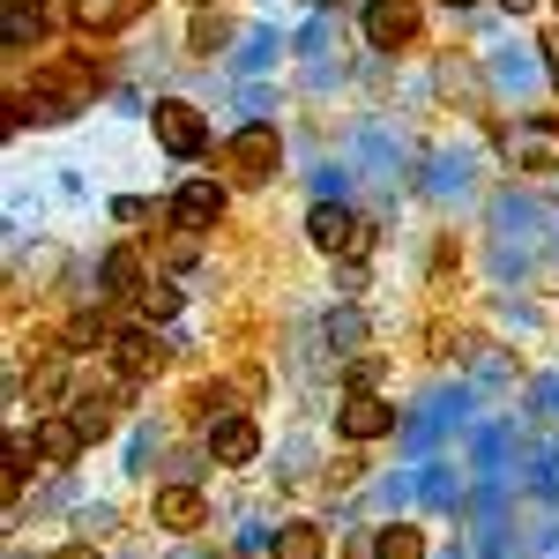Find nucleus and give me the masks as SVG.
<instances>
[{
    "instance_id": "f257e3e1",
    "label": "nucleus",
    "mask_w": 559,
    "mask_h": 559,
    "mask_svg": "<svg viewBox=\"0 0 559 559\" xmlns=\"http://www.w3.org/2000/svg\"><path fill=\"white\" fill-rule=\"evenodd\" d=\"M97 90H105V68H97L90 52H52V60L38 68V120H68V112H83Z\"/></svg>"
},
{
    "instance_id": "f03ea898",
    "label": "nucleus",
    "mask_w": 559,
    "mask_h": 559,
    "mask_svg": "<svg viewBox=\"0 0 559 559\" xmlns=\"http://www.w3.org/2000/svg\"><path fill=\"white\" fill-rule=\"evenodd\" d=\"M224 173L247 179V187L276 179V173H284V128H269V120H247V128L224 142Z\"/></svg>"
},
{
    "instance_id": "7ed1b4c3",
    "label": "nucleus",
    "mask_w": 559,
    "mask_h": 559,
    "mask_svg": "<svg viewBox=\"0 0 559 559\" xmlns=\"http://www.w3.org/2000/svg\"><path fill=\"white\" fill-rule=\"evenodd\" d=\"M306 239H313L321 254H350V261L373 247V231H366L344 202H313V210H306Z\"/></svg>"
},
{
    "instance_id": "20e7f679",
    "label": "nucleus",
    "mask_w": 559,
    "mask_h": 559,
    "mask_svg": "<svg viewBox=\"0 0 559 559\" xmlns=\"http://www.w3.org/2000/svg\"><path fill=\"white\" fill-rule=\"evenodd\" d=\"M150 128H157V142H165L173 157H202V150H210V128H202V112H194L187 97H157V105H150Z\"/></svg>"
},
{
    "instance_id": "39448f33",
    "label": "nucleus",
    "mask_w": 559,
    "mask_h": 559,
    "mask_svg": "<svg viewBox=\"0 0 559 559\" xmlns=\"http://www.w3.org/2000/svg\"><path fill=\"white\" fill-rule=\"evenodd\" d=\"M366 45L373 52H411L418 45V8L411 0H373L366 8Z\"/></svg>"
},
{
    "instance_id": "423d86ee",
    "label": "nucleus",
    "mask_w": 559,
    "mask_h": 559,
    "mask_svg": "<svg viewBox=\"0 0 559 559\" xmlns=\"http://www.w3.org/2000/svg\"><path fill=\"white\" fill-rule=\"evenodd\" d=\"M388 426H395V403H381L373 388H350L344 411H336V432H344V440H381Z\"/></svg>"
},
{
    "instance_id": "0eeeda50",
    "label": "nucleus",
    "mask_w": 559,
    "mask_h": 559,
    "mask_svg": "<svg viewBox=\"0 0 559 559\" xmlns=\"http://www.w3.org/2000/svg\"><path fill=\"white\" fill-rule=\"evenodd\" d=\"M150 515H157V530H165V537H194V530L210 522V500H202L194 485H165Z\"/></svg>"
},
{
    "instance_id": "6e6552de",
    "label": "nucleus",
    "mask_w": 559,
    "mask_h": 559,
    "mask_svg": "<svg viewBox=\"0 0 559 559\" xmlns=\"http://www.w3.org/2000/svg\"><path fill=\"white\" fill-rule=\"evenodd\" d=\"M83 448L90 440H83V426H75V411H45V426H38V463L45 471H68Z\"/></svg>"
},
{
    "instance_id": "1a4fd4ad",
    "label": "nucleus",
    "mask_w": 559,
    "mask_h": 559,
    "mask_svg": "<svg viewBox=\"0 0 559 559\" xmlns=\"http://www.w3.org/2000/svg\"><path fill=\"white\" fill-rule=\"evenodd\" d=\"M254 448H261V432H254V418H247V411H224V418L210 426V455L224 463V471L254 463Z\"/></svg>"
},
{
    "instance_id": "9d476101",
    "label": "nucleus",
    "mask_w": 559,
    "mask_h": 559,
    "mask_svg": "<svg viewBox=\"0 0 559 559\" xmlns=\"http://www.w3.org/2000/svg\"><path fill=\"white\" fill-rule=\"evenodd\" d=\"M216 216H224V179H187L173 194V224H187V231H210Z\"/></svg>"
},
{
    "instance_id": "9b49d317",
    "label": "nucleus",
    "mask_w": 559,
    "mask_h": 559,
    "mask_svg": "<svg viewBox=\"0 0 559 559\" xmlns=\"http://www.w3.org/2000/svg\"><path fill=\"white\" fill-rule=\"evenodd\" d=\"M112 358H120V373H128V381H150V373H165V344H157L150 329H128V336H112Z\"/></svg>"
},
{
    "instance_id": "f8f14e48",
    "label": "nucleus",
    "mask_w": 559,
    "mask_h": 559,
    "mask_svg": "<svg viewBox=\"0 0 559 559\" xmlns=\"http://www.w3.org/2000/svg\"><path fill=\"white\" fill-rule=\"evenodd\" d=\"M142 8H150V0H68V15H75L83 31H128Z\"/></svg>"
},
{
    "instance_id": "ddd939ff",
    "label": "nucleus",
    "mask_w": 559,
    "mask_h": 559,
    "mask_svg": "<svg viewBox=\"0 0 559 559\" xmlns=\"http://www.w3.org/2000/svg\"><path fill=\"white\" fill-rule=\"evenodd\" d=\"M105 284H112V299H142V292H150L142 254H134V247H112V254H105Z\"/></svg>"
},
{
    "instance_id": "4468645a",
    "label": "nucleus",
    "mask_w": 559,
    "mask_h": 559,
    "mask_svg": "<svg viewBox=\"0 0 559 559\" xmlns=\"http://www.w3.org/2000/svg\"><path fill=\"white\" fill-rule=\"evenodd\" d=\"M269 552L276 559H329V537H321V522H284Z\"/></svg>"
},
{
    "instance_id": "2eb2a0df",
    "label": "nucleus",
    "mask_w": 559,
    "mask_h": 559,
    "mask_svg": "<svg viewBox=\"0 0 559 559\" xmlns=\"http://www.w3.org/2000/svg\"><path fill=\"white\" fill-rule=\"evenodd\" d=\"M373 559H426V530H411V522L373 530Z\"/></svg>"
},
{
    "instance_id": "dca6fc26",
    "label": "nucleus",
    "mask_w": 559,
    "mask_h": 559,
    "mask_svg": "<svg viewBox=\"0 0 559 559\" xmlns=\"http://www.w3.org/2000/svg\"><path fill=\"white\" fill-rule=\"evenodd\" d=\"M187 45H194V52H224V45H231V15H224V8H202L194 31H187Z\"/></svg>"
},
{
    "instance_id": "f3484780",
    "label": "nucleus",
    "mask_w": 559,
    "mask_h": 559,
    "mask_svg": "<svg viewBox=\"0 0 559 559\" xmlns=\"http://www.w3.org/2000/svg\"><path fill=\"white\" fill-rule=\"evenodd\" d=\"M142 313H179V284H165V276H150V292H142Z\"/></svg>"
},
{
    "instance_id": "a211bd4d",
    "label": "nucleus",
    "mask_w": 559,
    "mask_h": 559,
    "mask_svg": "<svg viewBox=\"0 0 559 559\" xmlns=\"http://www.w3.org/2000/svg\"><path fill=\"white\" fill-rule=\"evenodd\" d=\"M358 477H366V463H358V455H344V463H329V492L344 500V492L358 485Z\"/></svg>"
},
{
    "instance_id": "6ab92c4d",
    "label": "nucleus",
    "mask_w": 559,
    "mask_h": 559,
    "mask_svg": "<svg viewBox=\"0 0 559 559\" xmlns=\"http://www.w3.org/2000/svg\"><path fill=\"white\" fill-rule=\"evenodd\" d=\"M52 559H97V545H90V537H83V545H60V552H52Z\"/></svg>"
},
{
    "instance_id": "aec40b11",
    "label": "nucleus",
    "mask_w": 559,
    "mask_h": 559,
    "mask_svg": "<svg viewBox=\"0 0 559 559\" xmlns=\"http://www.w3.org/2000/svg\"><path fill=\"white\" fill-rule=\"evenodd\" d=\"M500 8H515V15H522V8H537V0H500Z\"/></svg>"
},
{
    "instance_id": "412c9836",
    "label": "nucleus",
    "mask_w": 559,
    "mask_h": 559,
    "mask_svg": "<svg viewBox=\"0 0 559 559\" xmlns=\"http://www.w3.org/2000/svg\"><path fill=\"white\" fill-rule=\"evenodd\" d=\"M552 83H559V38H552Z\"/></svg>"
},
{
    "instance_id": "4be33fe9",
    "label": "nucleus",
    "mask_w": 559,
    "mask_h": 559,
    "mask_svg": "<svg viewBox=\"0 0 559 559\" xmlns=\"http://www.w3.org/2000/svg\"><path fill=\"white\" fill-rule=\"evenodd\" d=\"M448 8H471V0H448Z\"/></svg>"
},
{
    "instance_id": "5701e85b",
    "label": "nucleus",
    "mask_w": 559,
    "mask_h": 559,
    "mask_svg": "<svg viewBox=\"0 0 559 559\" xmlns=\"http://www.w3.org/2000/svg\"><path fill=\"white\" fill-rule=\"evenodd\" d=\"M194 8H216V0H194Z\"/></svg>"
}]
</instances>
